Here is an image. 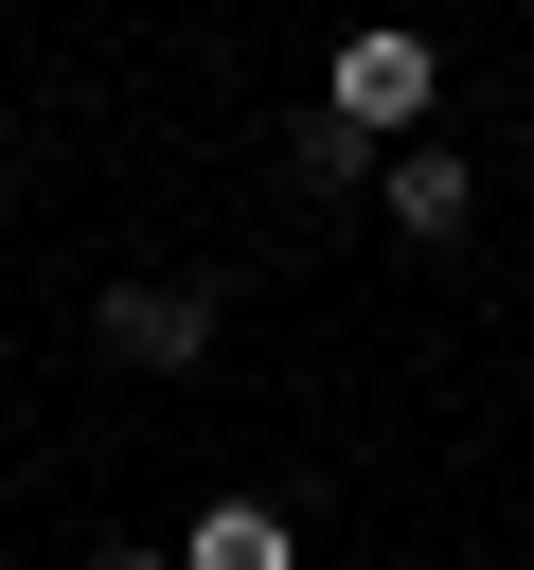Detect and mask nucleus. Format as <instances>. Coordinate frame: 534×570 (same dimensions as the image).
Segmentation results:
<instances>
[{
	"label": "nucleus",
	"mask_w": 534,
	"mask_h": 570,
	"mask_svg": "<svg viewBox=\"0 0 534 570\" xmlns=\"http://www.w3.org/2000/svg\"><path fill=\"white\" fill-rule=\"evenodd\" d=\"M427 89H445V53L374 18V36H338V71H320V125H356L374 160H409V125H427Z\"/></svg>",
	"instance_id": "nucleus-1"
},
{
	"label": "nucleus",
	"mask_w": 534,
	"mask_h": 570,
	"mask_svg": "<svg viewBox=\"0 0 534 570\" xmlns=\"http://www.w3.org/2000/svg\"><path fill=\"white\" fill-rule=\"evenodd\" d=\"M89 338H107L125 374H214V338H231V321H214V285H107V303H89Z\"/></svg>",
	"instance_id": "nucleus-2"
},
{
	"label": "nucleus",
	"mask_w": 534,
	"mask_h": 570,
	"mask_svg": "<svg viewBox=\"0 0 534 570\" xmlns=\"http://www.w3.org/2000/svg\"><path fill=\"white\" fill-rule=\"evenodd\" d=\"M374 196H392L409 249H445V232L481 214V160H463V142H409V160H374Z\"/></svg>",
	"instance_id": "nucleus-3"
},
{
	"label": "nucleus",
	"mask_w": 534,
	"mask_h": 570,
	"mask_svg": "<svg viewBox=\"0 0 534 570\" xmlns=\"http://www.w3.org/2000/svg\"><path fill=\"white\" fill-rule=\"evenodd\" d=\"M178 570H303V534H285V499H196Z\"/></svg>",
	"instance_id": "nucleus-4"
},
{
	"label": "nucleus",
	"mask_w": 534,
	"mask_h": 570,
	"mask_svg": "<svg viewBox=\"0 0 534 570\" xmlns=\"http://www.w3.org/2000/svg\"><path fill=\"white\" fill-rule=\"evenodd\" d=\"M285 160H303V196H338V178H356V160H374V142H356V125H320V107H303V125H285Z\"/></svg>",
	"instance_id": "nucleus-5"
},
{
	"label": "nucleus",
	"mask_w": 534,
	"mask_h": 570,
	"mask_svg": "<svg viewBox=\"0 0 534 570\" xmlns=\"http://www.w3.org/2000/svg\"><path fill=\"white\" fill-rule=\"evenodd\" d=\"M71 570H178V552H142V534H89V552H71Z\"/></svg>",
	"instance_id": "nucleus-6"
}]
</instances>
